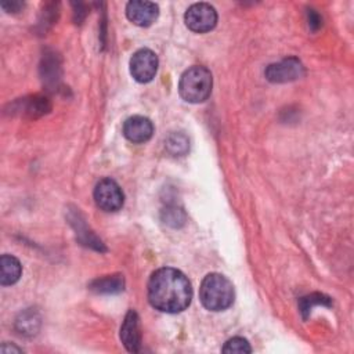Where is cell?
<instances>
[{
  "mask_svg": "<svg viewBox=\"0 0 354 354\" xmlns=\"http://www.w3.org/2000/svg\"><path fill=\"white\" fill-rule=\"evenodd\" d=\"M191 299V282L180 270L163 267L151 275L148 300L153 308L169 314L181 313L189 306Z\"/></svg>",
  "mask_w": 354,
  "mask_h": 354,
  "instance_id": "obj_1",
  "label": "cell"
},
{
  "mask_svg": "<svg viewBox=\"0 0 354 354\" xmlns=\"http://www.w3.org/2000/svg\"><path fill=\"white\" fill-rule=\"evenodd\" d=\"M199 299L205 308L210 311H223L234 303V286L227 277L218 272L207 274L201 283Z\"/></svg>",
  "mask_w": 354,
  "mask_h": 354,
  "instance_id": "obj_2",
  "label": "cell"
},
{
  "mask_svg": "<svg viewBox=\"0 0 354 354\" xmlns=\"http://www.w3.org/2000/svg\"><path fill=\"white\" fill-rule=\"evenodd\" d=\"M213 77L205 66H191L180 77L178 93L181 98L191 104H199L209 98Z\"/></svg>",
  "mask_w": 354,
  "mask_h": 354,
  "instance_id": "obj_3",
  "label": "cell"
},
{
  "mask_svg": "<svg viewBox=\"0 0 354 354\" xmlns=\"http://www.w3.org/2000/svg\"><path fill=\"white\" fill-rule=\"evenodd\" d=\"M185 25L196 33H206L217 24V12L213 6L207 3H195L185 11Z\"/></svg>",
  "mask_w": 354,
  "mask_h": 354,
  "instance_id": "obj_4",
  "label": "cell"
},
{
  "mask_svg": "<svg viewBox=\"0 0 354 354\" xmlns=\"http://www.w3.org/2000/svg\"><path fill=\"white\" fill-rule=\"evenodd\" d=\"M94 201L105 212H118L124 202V194L112 178H102L94 188Z\"/></svg>",
  "mask_w": 354,
  "mask_h": 354,
  "instance_id": "obj_5",
  "label": "cell"
},
{
  "mask_svg": "<svg viewBox=\"0 0 354 354\" xmlns=\"http://www.w3.org/2000/svg\"><path fill=\"white\" fill-rule=\"evenodd\" d=\"M158 71V57L149 48L137 50L130 58V73L138 83L151 82Z\"/></svg>",
  "mask_w": 354,
  "mask_h": 354,
  "instance_id": "obj_6",
  "label": "cell"
},
{
  "mask_svg": "<svg viewBox=\"0 0 354 354\" xmlns=\"http://www.w3.org/2000/svg\"><path fill=\"white\" fill-rule=\"evenodd\" d=\"M303 75L304 66L296 57H289L277 64H271L266 69V77L272 83L292 82L301 77Z\"/></svg>",
  "mask_w": 354,
  "mask_h": 354,
  "instance_id": "obj_7",
  "label": "cell"
},
{
  "mask_svg": "<svg viewBox=\"0 0 354 354\" xmlns=\"http://www.w3.org/2000/svg\"><path fill=\"white\" fill-rule=\"evenodd\" d=\"M126 15L134 25L149 26L156 21L159 15V7L152 1L133 0L126 6Z\"/></svg>",
  "mask_w": 354,
  "mask_h": 354,
  "instance_id": "obj_8",
  "label": "cell"
},
{
  "mask_svg": "<svg viewBox=\"0 0 354 354\" xmlns=\"http://www.w3.org/2000/svg\"><path fill=\"white\" fill-rule=\"evenodd\" d=\"M123 134L129 141L136 144H142L152 137L153 124L148 118L141 115H134L124 120Z\"/></svg>",
  "mask_w": 354,
  "mask_h": 354,
  "instance_id": "obj_9",
  "label": "cell"
},
{
  "mask_svg": "<svg viewBox=\"0 0 354 354\" xmlns=\"http://www.w3.org/2000/svg\"><path fill=\"white\" fill-rule=\"evenodd\" d=\"M138 315L134 310H129L120 326V340L130 353H138L141 347V333L138 326Z\"/></svg>",
  "mask_w": 354,
  "mask_h": 354,
  "instance_id": "obj_10",
  "label": "cell"
},
{
  "mask_svg": "<svg viewBox=\"0 0 354 354\" xmlns=\"http://www.w3.org/2000/svg\"><path fill=\"white\" fill-rule=\"evenodd\" d=\"M88 288L91 292H94L97 295H113V293H119L124 289V279H123V275H120V274L105 275V277L94 279L88 285Z\"/></svg>",
  "mask_w": 354,
  "mask_h": 354,
  "instance_id": "obj_11",
  "label": "cell"
},
{
  "mask_svg": "<svg viewBox=\"0 0 354 354\" xmlns=\"http://www.w3.org/2000/svg\"><path fill=\"white\" fill-rule=\"evenodd\" d=\"M22 274L21 263L11 254H3L0 259V283L3 286L15 283Z\"/></svg>",
  "mask_w": 354,
  "mask_h": 354,
  "instance_id": "obj_12",
  "label": "cell"
},
{
  "mask_svg": "<svg viewBox=\"0 0 354 354\" xmlns=\"http://www.w3.org/2000/svg\"><path fill=\"white\" fill-rule=\"evenodd\" d=\"M40 326V318L36 311L32 308L21 313L15 321V328L21 335L32 336L39 330Z\"/></svg>",
  "mask_w": 354,
  "mask_h": 354,
  "instance_id": "obj_13",
  "label": "cell"
},
{
  "mask_svg": "<svg viewBox=\"0 0 354 354\" xmlns=\"http://www.w3.org/2000/svg\"><path fill=\"white\" fill-rule=\"evenodd\" d=\"M166 148L174 156H183L188 152L189 141L183 133H171L166 138Z\"/></svg>",
  "mask_w": 354,
  "mask_h": 354,
  "instance_id": "obj_14",
  "label": "cell"
},
{
  "mask_svg": "<svg viewBox=\"0 0 354 354\" xmlns=\"http://www.w3.org/2000/svg\"><path fill=\"white\" fill-rule=\"evenodd\" d=\"M162 220L170 227H180L185 223V214L180 207L169 206L162 210Z\"/></svg>",
  "mask_w": 354,
  "mask_h": 354,
  "instance_id": "obj_15",
  "label": "cell"
},
{
  "mask_svg": "<svg viewBox=\"0 0 354 354\" xmlns=\"http://www.w3.org/2000/svg\"><path fill=\"white\" fill-rule=\"evenodd\" d=\"M315 304H325V306H329L330 301H329V297L324 296V295H319V293H314V295H310L307 297H303L300 300V310L303 313V317L307 318L308 313L311 311L313 306Z\"/></svg>",
  "mask_w": 354,
  "mask_h": 354,
  "instance_id": "obj_16",
  "label": "cell"
},
{
  "mask_svg": "<svg viewBox=\"0 0 354 354\" xmlns=\"http://www.w3.org/2000/svg\"><path fill=\"white\" fill-rule=\"evenodd\" d=\"M221 351L223 353H252V347L246 339L236 336L227 340Z\"/></svg>",
  "mask_w": 354,
  "mask_h": 354,
  "instance_id": "obj_17",
  "label": "cell"
},
{
  "mask_svg": "<svg viewBox=\"0 0 354 354\" xmlns=\"http://www.w3.org/2000/svg\"><path fill=\"white\" fill-rule=\"evenodd\" d=\"M321 17L314 10H308V26L313 30H317L321 26Z\"/></svg>",
  "mask_w": 354,
  "mask_h": 354,
  "instance_id": "obj_18",
  "label": "cell"
},
{
  "mask_svg": "<svg viewBox=\"0 0 354 354\" xmlns=\"http://www.w3.org/2000/svg\"><path fill=\"white\" fill-rule=\"evenodd\" d=\"M24 7V3L21 1H11V3H1V8L7 12H18Z\"/></svg>",
  "mask_w": 354,
  "mask_h": 354,
  "instance_id": "obj_19",
  "label": "cell"
},
{
  "mask_svg": "<svg viewBox=\"0 0 354 354\" xmlns=\"http://www.w3.org/2000/svg\"><path fill=\"white\" fill-rule=\"evenodd\" d=\"M0 351L1 353H10V351H14V353H21L22 350L21 348H18L17 346H14V344H11V346H7V343H4L3 346H1V348H0Z\"/></svg>",
  "mask_w": 354,
  "mask_h": 354,
  "instance_id": "obj_20",
  "label": "cell"
}]
</instances>
